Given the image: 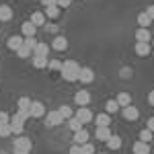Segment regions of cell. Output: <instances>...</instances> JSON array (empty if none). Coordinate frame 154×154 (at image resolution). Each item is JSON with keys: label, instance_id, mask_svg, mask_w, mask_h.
Returning a JSON list of instances; mask_svg holds the SVG:
<instances>
[{"label": "cell", "instance_id": "1", "mask_svg": "<svg viewBox=\"0 0 154 154\" xmlns=\"http://www.w3.org/2000/svg\"><path fill=\"white\" fill-rule=\"evenodd\" d=\"M78 72H80V64L74 60H66L62 62V78L66 82H76L78 80Z\"/></svg>", "mask_w": 154, "mask_h": 154}, {"label": "cell", "instance_id": "2", "mask_svg": "<svg viewBox=\"0 0 154 154\" xmlns=\"http://www.w3.org/2000/svg\"><path fill=\"white\" fill-rule=\"evenodd\" d=\"M31 148H33V144H31L29 138H25V136H19L14 140V154H29Z\"/></svg>", "mask_w": 154, "mask_h": 154}, {"label": "cell", "instance_id": "3", "mask_svg": "<svg viewBox=\"0 0 154 154\" xmlns=\"http://www.w3.org/2000/svg\"><path fill=\"white\" fill-rule=\"evenodd\" d=\"M8 123H11L12 134H17V136H21V134H23V130H25V119L21 117L19 113H14V115L11 117V121H8Z\"/></svg>", "mask_w": 154, "mask_h": 154}, {"label": "cell", "instance_id": "4", "mask_svg": "<svg viewBox=\"0 0 154 154\" xmlns=\"http://www.w3.org/2000/svg\"><path fill=\"white\" fill-rule=\"evenodd\" d=\"M62 121H64V117L60 115V111H49V113H45V125L48 128H56Z\"/></svg>", "mask_w": 154, "mask_h": 154}, {"label": "cell", "instance_id": "5", "mask_svg": "<svg viewBox=\"0 0 154 154\" xmlns=\"http://www.w3.org/2000/svg\"><path fill=\"white\" fill-rule=\"evenodd\" d=\"M74 117L78 119V121H80V123H88V121H93V111H91V109H88V107H80V109H78V111H76V115H74Z\"/></svg>", "mask_w": 154, "mask_h": 154}, {"label": "cell", "instance_id": "6", "mask_svg": "<svg viewBox=\"0 0 154 154\" xmlns=\"http://www.w3.org/2000/svg\"><path fill=\"white\" fill-rule=\"evenodd\" d=\"M31 117H43L48 111H45V105L41 103V101H31Z\"/></svg>", "mask_w": 154, "mask_h": 154}, {"label": "cell", "instance_id": "7", "mask_svg": "<svg viewBox=\"0 0 154 154\" xmlns=\"http://www.w3.org/2000/svg\"><path fill=\"white\" fill-rule=\"evenodd\" d=\"M78 80L84 84H91L93 80H95V72H93V68H80V72H78Z\"/></svg>", "mask_w": 154, "mask_h": 154}, {"label": "cell", "instance_id": "8", "mask_svg": "<svg viewBox=\"0 0 154 154\" xmlns=\"http://www.w3.org/2000/svg\"><path fill=\"white\" fill-rule=\"evenodd\" d=\"M74 103L80 105V107H86L91 103V93H88V91H78V93L74 95Z\"/></svg>", "mask_w": 154, "mask_h": 154}, {"label": "cell", "instance_id": "9", "mask_svg": "<svg viewBox=\"0 0 154 154\" xmlns=\"http://www.w3.org/2000/svg\"><path fill=\"white\" fill-rule=\"evenodd\" d=\"M88 138H91V134H88V130H86V128L74 131V144H78V146L86 144V142H88Z\"/></svg>", "mask_w": 154, "mask_h": 154}, {"label": "cell", "instance_id": "10", "mask_svg": "<svg viewBox=\"0 0 154 154\" xmlns=\"http://www.w3.org/2000/svg\"><path fill=\"white\" fill-rule=\"evenodd\" d=\"M150 51H152V45H150V43H144V41H138V43H136V54H138L140 58H148Z\"/></svg>", "mask_w": 154, "mask_h": 154}, {"label": "cell", "instance_id": "11", "mask_svg": "<svg viewBox=\"0 0 154 154\" xmlns=\"http://www.w3.org/2000/svg\"><path fill=\"white\" fill-rule=\"evenodd\" d=\"M123 117L128 119V121H136V119L140 117V111L134 105H128V107H123Z\"/></svg>", "mask_w": 154, "mask_h": 154}, {"label": "cell", "instance_id": "12", "mask_svg": "<svg viewBox=\"0 0 154 154\" xmlns=\"http://www.w3.org/2000/svg\"><path fill=\"white\" fill-rule=\"evenodd\" d=\"M51 48L56 49V51H64V49H68V39L64 35H58L54 41H51Z\"/></svg>", "mask_w": 154, "mask_h": 154}, {"label": "cell", "instance_id": "13", "mask_svg": "<svg viewBox=\"0 0 154 154\" xmlns=\"http://www.w3.org/2000/svg\"><path fill=\"white\" fill-rule=\"evenodd\" d=\"M23 41H25V37H23V35H12V37H8L6 45H8V49L17 51V49H19L21 45H23Z\"/></svg>", "mask_w": 154, "mask_h": 154}, {"label": "cell", "instance_id": "14", "mask_svg": "<svg viewBox=\"0 0 154 154\" xmlns=\"http://www.w3.org/2000/svg\"><path fill=\"white\" fill-rule=\"evenodd\" d=\"M21 33H23V37H35V33H37V27L31 21H27V23H23L21 25Z\"/></svg>", "mask_w": 154, "mask_h": 154}, {"label": "cell", "instance_id": "15", "mask_svg": "<svg viewBox=\"0 0 154 154\" xmlns=\"http://www.w3.org/2000/svg\"><path fill=\"white\" fill-rule=\"evenodd\" d=\"M131 150H134V154H150V144L138 140V142L131 146Z\"/></svg>", "mask_w": 154, "mask_h": 154}, {"label": "cell", "instance_id": "16", "mask_svg": "<svg viewBox=\"0 0 154 154\" xmlns=\"http://www.w3.org/2000/svg\"><path fill=\"white\" fill-rule=\"evenodd\" d=\"M31 109V99L29 97H21L19 101H17V111H23V113H27ZM31 113V111H29Z\"/></svg>", "mask_w": 154, "mask_h": 154}, {"label": "cell", "instance_id": "17", "mask_svg": "<svg viewBox=\"0 0 154 154\" xmlns=\"http://www.w3.org/2000/svg\"><path fill=\"white\" fill-rule=\"evenodd\" d=\"M11 19H12V8L8 4H0V23L11 21Z\"/></svg>", "mask_w": 154, "mask_h": 154}, {"label": "cell", "instance_id": "18", "mask_svg": "<svg viewBox=\"0 0 154 154\" xmlns=\"http://www.w3.org/2000/svg\"><path fill=\"white\" fill-rule=\"evenodd\" d=\"M136 39L138 41H144V43H150V39H152V35H150V29H138L136 31Z\"/></svg>", "mask_w": 154, "mask_h": 154}, {"label": "cell", "instance_id": "19", "mask_svg": "<svg viewBox=\"0 0 154 154\" xmlns=\"http://www.w3.org/2000/svg\"><path fill=\"white\" fill-rule=\"evenodd\" d=\"M31 23L35 25V27H41V25H45V12H33L31 14Z\"/></svg>", "mask_w": 154, "mask_h": 154}, {"label": "cell", "instance_id": "20", "mask_svg": "<svg viewBox=\"0 0 154 154\" xmlns=\"http://www.w3.org/2000/svg\"><path fill=\"white\" fill-rule=\"evenodd\" d=\"M107 146H109L111 150H119V148H121V138H119L117 134H111V138L107 140Z\"/></svg>", "mask_w": 154, "mask_h": 154}, {"label": "cell", "instance_id": "21", "mask_svg": "<svg viewBox=\"0 0 154 154\" xmlns=\"http://www.w3.org/2000/svg\"><path fill=\"white\" fill-rule=\"evenodd\" d=\"M115 101H117V105H119V107H128V105H131V97H130V93H119Z\"/></svg>", "mask_w": 154, "mask_h": 154}, {"label": "cell", "instance_id": "22", "mask_svg": "<svg viewBox=\"0 0 154 154\" xmlns=\"http://www.w3.org/2000/svg\"><path fill=\"white\" fill-rule=\"evenodd\" d=\"M48 54H49V45L48 43H37L35 49H33V56H45V58H48Z\"/></svg>", "mask_w": 154, "mask_h": 154}, {"label": "cell", "instance_id": "23", "mask_svg": "<svg viewBox=\"0 0 154 154\" xmlns=\"http://www.w3.org/2000/svg\"><path fill=\"white\" fill-rule=\"evenodd\" d=\"M105 111H107V115H111V113H117V111H119L117 101H115V99H109V101L105 103Z\"/></svg>", "mask_w": 154, "mask_h": 154}, {"label": "cell", "instance_id": "24", "mask_svg": "<svg viewBox=\"0 0 154 154\" xmlns=\"http://www.w3.org/2000/svg\"><path fill=\"white\" fill-rule=\"evenodd\" d=\"M109 123H111V117H109L107 113L97 115V128H109Z\"/></svg>", "mask_w": 154, "mask_h": 154}, {"label": "cell", "instance_id": "25", "mask_svg": "<svg viewBox=\"0 0 154 154\" xmlns=\"http://www.w3.org/2000/svg\"><path fill=\"white\" fill-rule=\"evenodd\" d=\"M97 138H99L101 142H107V140L111 138V130H109V128H97Z\"/></svg>", "mask_w": 154, "mask_h": 154}, {"label": "cell", "instance_id": "26", "mask_svg": "<svg viewBox=\"0 0 154 154\" xmlns=\"http://www.w3.org/2000/svg\"><path fill=\"white\" fill-rule=\"evenodd\" d=\"M58 111H60V115L64 117V121H68L70 117H74V111H72V107H68V105H62Z\"/></svg>", "mask_w": 154, "mask_h": 154}, {"label": "cell", "instance_id": "27", "mask_svg": "<svg viewBox=\"0 0 154 154\" xmlns=\"http://www.w3.org/2000/svg\"><path fill=\"white\" fill-rule=\"evenodd\" d=\"M48 64H49V60L45 56H33V66L35 68H45Z\"/></svg>", "mask_w": 154, "mask_h": 154}, {"label": "cell", "instance_id": "28", "mask_svg": "<svg viewBox=\"0 0 154 154\" xmlns=\"http://www.w3.org/2000/svg\"><path fill=\"white\" fill-rule=\"evenodd\" d=\"M60 11L62 8H58V6H45V19H58Z\"/></svg>", "mask_w": 154, "mask_h": 154}, {"label": "cell", "instance_id": "29", "mask_svg": "<svg viewBox=\"0 0 154 154\" xmlns=\"http://www.w3.org/2000/svg\"><path fill=\"white\" fill-rule=\"evenodd\" d=\"M150 23H152V21L148 19V14H146V12H140V14H138V25H140L142 29H148Z\"/></svg>", "mask_w": 154, "mask_h": 154}, {"label": "cell", "instance_id": "30", "mask_svg": "<svg viewBox=\"0 0 154 154\" xmlns=\"http://www.w3.org/2000/svg\"><path fill=\"white\" fill-rule=\"evenodd\" d=\"M154 140V134L150 130H146V128H144L142 131H140V142H146V144H150Z\"/></svg>", "mask_w": 154, "mask_h": 154}, {"label": "cell", "instance_id": "31", "mask_svg": "<svg viewBox=\"0 0 154 154\" xmlns=\"http://www.w3.org/2000/svg\"><path fill=\"white\" fill-rule=\"evenodd\" d=\"M11 134H12L11 123H0V138H8Z\"/></svg>", "mask_w": 154, "mask_h": 154}, {"label": "cell", "instance_id": "32", "mask_svg": "<svg viewBox=\"0 0 154 154\" xmlns=\"http://www.w3.org/2000/svg\"><path fill=\"white\" fill-rule=\"evenodd\" d=\"M17 56L19 58H29V56H33V51L27 48V45H21V48L17 49Z\"/></svg>", "mask_w": 154, "mask_h": 154}, {"label": "cell", "instance_id": "33", "mask_svg": "<svg viewBox=\"0 0 154 154\" xmlns=\"http://www.w3.org/2000/svg\"><path fill=\"white\" fill-rule=\"evenodd\" d=\"M68 125H70V130H72V131L82 130V123H80V121H78L76 117H70V119H68Z\"/></svg>", "mask_w": 154, "mask_h": 154}, {"label": "cell", "instance_id": "34", "mask_svg": "<svg viewBox=\"0 0 154 154\" xmlns=\"http://www.w3.org/2000/svg\"><path fill=\"white\" fill-rule=\"evenodd\" d=\"M37 43H39V41H37L35 37H25V41H23V45H27V48L31 49V51L35 49V45H37Z\"/></svg>", "mask_w": 154, "mask_h": 154}, {"label": "cell", "instance_id": "35", "mask_svg": "<svg viewBox=\"0 0 154 154\" xmlns=\"http://www.w3.org/2000/svg\"><path fill=\"white\" fill-rule=\"evenodd\" d=\"M131 74H134V70H131V68H128V66H123V68L119 70V76H121V78H125V80H128V78H131Z\"/></svg>", "mask_w": 154, "mask_h": 154}, {"label": "cell", "instance_id": "36", "mask_svg": "<svg viewBox=\"0 0 154 154\" xmlns=\"http://www.w3.org/2000/svg\"><path fill=\"white\" fill-rule=\"evenodd\" d=\"M48 68L49 70H62V62H60V60H49Z\"/></svg>", "mask_w": 154, "mask_h": 154}, {"label": "cell", "instance_id": "37", "mask_svg": "<svg viewBox=\"0 0 154 154\" xmlns=\"http://www.w3.org/2000/svg\"><path fill=\"white\" fill-rule=\"evenodd\" d=\"M82 154H95V146H93L91 142L82 144Z\"/></svg>", "mask_w": 154, "mask_h": 154}, {"label": "cell", "instance_id": "38", "mask_svg": "<svg viewBox=\"0 0 154 154\" xmlns=\"http://www.w3.org/2000/svg\"><path fill=\"white\" fill-rule=\"evenodd\" d=\"M70 2L72 0H56V6H58V8H68Z\"/></svg>", "mask_w": 154, "mask_h": 154}, {"label": "cell", "instance_id": "39", "mask_svg": "<svg viewBox=\"0 0 154 154\" xmlns=\"http://www.w3.org/2000/svg\"><path fill=\"white\" fill-rule=\"evenodd\" d=\"M11 121V115L6 111H0V123H8Z\"/></svg>", "mask_w": 154, "mask_h": 154}, {"label": "cell", "instance_id": "40", "mask_svg": "<svg viewBox=\"0 0 154 154\" xmlns=\"http://www.w3.org/2000/svg\"><path fill=\"white\" fill-rule=\"evenodd\" d=\"M70 154H82V146H78V144H72Z\"/></svg>", "mask_w": 154, "mask_h": 154}, {"label": "cell", "instance_id": "41", "mask_svg": "<svg viewBox=\"0 0 154 154\" xmlns=\"http://www.w3.org/2000/svg\"><path fill=\"white\" fill-rule=\"evenodd\" d=\"M146 14H148V19H150V21H154V4H150V6H148V8H146Z\"/></svg>", "mask_w": 154, "mask_h": 154}, {"label": "cell", "instance_id": "42", "mask_svg": "<svg viewBox=\"0 0 154 154\" xmlns=\"http://www.w3.org/2000/svg\"><path fill=\"white\" fill-rule=\"evenodd\" d=\"M146 130H150V131L154 134V117H150V119H148V125H146Z\"/></svg>", "mask_w": 154, "mask_h": 154}, {"label": "cell", "instance_id": "43", "mask_svg": "<svg viewBox=\"0 0 154 154\" xmlns=\"http://www.w3.org/2000/svg\"><path fill=\"white\" fill-rule=\"evenodd\" d=\"M43 6H56V0H41Z\"/></svg>", "mask_w": 154, "mask_h": 154}, {"label": "cell", "instance_id": "44", "mask_svg": "<svg viewBox=\"0 0 154 154\" xmlns=\"http://www.w3.org/2000/svg\"><path fill=\"white\" fill-rule=\"evenodd\" d=\"M148 101H150V105L154 107V91H150V95H148Z\"/></svg>", "mask_w": 154, "mask_h": 154}, {"label": "cell", "instance_id": "45", "mask_svg": "<svg viewBox=\"0 0 154 154\" xmlns=\"http://www.w3.org/2000/svg\"><path fill=\"white\" fill-rule=\"evenodd\" d=\"M152 48H154V37H152Z\"/></svg>", "mask_w": 154, "mask_h": 154}, {"label": "cell", "instance_id": "46", "mask_svg": "<svg viewBox=\"0 0 154 154\" xmlns=\"http://www.w3.org/2000/svg\"><path fill=\"white\" fill-rule=\"evenodd\" d=\"M99 154H105V152H99Z\"/></svg>", "mask_w": 154, "mask_h": 154}]
</instances>
